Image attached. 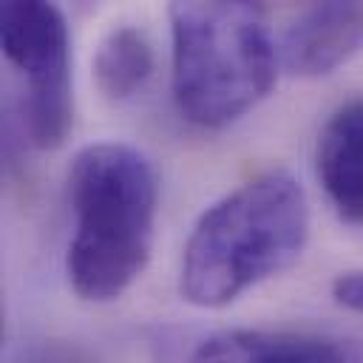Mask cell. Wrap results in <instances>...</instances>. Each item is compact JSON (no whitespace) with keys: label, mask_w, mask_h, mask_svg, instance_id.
I'll use <instances>...</instances> for the list:
<instances>
[{"label":"cell","mask_w":363,"mask_h":363,"mask_svg":"<svg viewBox=\"0 0 363 363\" xmlns=\"http://www.w3.org/2000/svg\"><path fill=\"white\" fill-rule=\"evenodd\" d=\"M309 238V201L301 182L264 170L213 201L193 224L179 269L187 303L218 309L286 269Z\"/></svg>","instance_id":"1"},{"label":"cell","mask_w":363,"mask_h":363,"mask_svg":"<svg viewBox=\"0 0 363 363\" xmlns=\"http://www.w3.org/2000/svg\"><path fill=\"white\" fill-rule=\"evenodd\" d=\"M68 204L71 289L94 303L119 298L142 275L153 250L159 179L150 159L128 142L82 147L68 167Z\"/></svg>","instance_id":"2"},{"label":"cell","mask_w":363,"mask_h":363,"mask_svg":"<svg viewBox=\"0 0 363 363\" xmlns=\"http://www.w3.org/2000/svg\"><path fill=\"white\" fill-rule=\"evenodd\" d=\"M173 99L179 113L218 130L269 96L281 48L267 11L247 0L170 3Z\"/></svg>","instance_id":"3"},{"label":"cell","mask_w":363,"mask_h":363,"mask_svg":"<svg viewBox=\"0 0 363 363\" xmlns=\"http://www.w3.org/2000/svg\"><path fill=\"white\" fill-rule=\"evenodd\" d=\"M3 54L23 77V122L40 150L60 147L74 122L71 37L60 6L9 0L0 6Z\"/></svg>","instance_id":"4"},{"label":"cell","mask_w":363,"mask_h":363,"mask_svg":"<svg viewBox=\"0 0 363 363\" xmlns=\"http://www.w3.org/2000/svg\"><path fill=\"white\" fill-rule=\"evenodd\" d=\"M363 48V3L326 0L298 11L281 40V62L295 77H323Z\"/></svg>","instance_id":"5"},{"label":"cell","mask_w":363,"mask_h":363,"mask_svg":"<svg viewBox=\"0 0 363 363\" xmlns=\"http://www.w3.org/2000/svg\"><path fill=\"white\" fill-rule=\"evenodd\" d=\"M315 167L340 221L363 224V96L340 105L320 128Z\"/></svg>","instance_id":"6"},{"label":"cell","mask_w":363,"mask_h":363,"mask_svg":"<svg viewBox=\"0 0 363 363\" xmlns=\"http://www.w3.org/2000/svg\"><path fill=\"white\" fill-rule=\"evenodd\" d=\"M187 363H346V354L318 335L224 329L207 335Z\"/></svg>","instance_id":"7"},{"label":"cell","mask_w":363,"mask_h":363,"mask_svg":"<svg viewBox=\"0 0 363 363\" xmlns=\"http://www.w3.org/2000/svg\"><path fill=\"white\" fill-rule=\"evenodd\" d=\"M94 82L111 102L133 96L153 74V45L136 26H113L96 45L91 60Z\"/></svg>","instance_id":"8"},{"label":"cell","mask_w":363,"mask_h":363,"mask_svg":"<svg viewBox=\"0 0 363 363\" xmlns=\"http://www.w3.org/2000/svg\"><path fill=\"white\" fill-rule=\"evenodd\" d=\"M11 363H102L96 352H91L82 343L74 340H60V337H45L37 343L23 346Z\"/></svg>","instance_id":"9"},{"label":"cell","mask_w":363,"mask_h":363,"mask_svg":"<svg viewBox=\"0 0 363 363\" xmlns=\"http://www.w3.org/2000/svg\"><path fill=\"white\" fill-rule=\"evenodd\" d=\"M332 298L340 306L363 315V269H343V272H337L335 281H332Z\"/></svg>","instance_id":"10"}]
</instances>
